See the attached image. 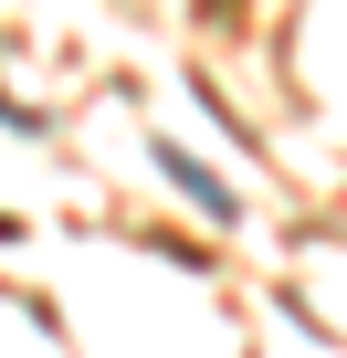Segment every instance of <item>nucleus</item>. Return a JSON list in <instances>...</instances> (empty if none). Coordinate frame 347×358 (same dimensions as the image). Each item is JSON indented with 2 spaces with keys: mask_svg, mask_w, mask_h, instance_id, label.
<instances>
[{
  "mask_svg": "<svg viewBox=\"0 0 347 358\" xmlns=\"http://www.w3.org/2000/svg\"><path fill=\"white\" fill-rule=\"evenodd\" d=\"M158 169H168V179L190 190V211H200V222H232V190H221V179H211V169H200L190 148H158Z\"/></svg>",
  "mask_w": 347,
  "mask_h": 358,
  "instance_id": "nucleus-1",
  "label": "nucleus"
}]
</instances>
